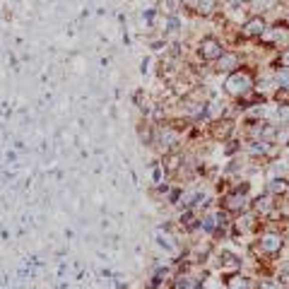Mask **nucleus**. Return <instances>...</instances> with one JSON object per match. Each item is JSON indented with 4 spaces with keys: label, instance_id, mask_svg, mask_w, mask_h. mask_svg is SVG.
<instances>
[{
    "label": "nucleus",
    "instance_id": "nucleus-1",
    "mask_svg": "<svg viewBox=\"0 0 289 289\" xmlns=\"http://www.w3.org/2000/svg\"><path fill=\"white\" fill-rule=\"evenodd\" d=\"M224 87H227V92L234 96H244L251 92V87H253V80H251V75L248 72H232L229 77H227V82H224Z\"/></svg>",
    "mask_w": 289,
    "mask_h": 289
},
{
    "label": "nucleus",
    "instance_id": "nucleus-2",
    "mask_svg": "<svg viewBox=\"0 0 289 289\" xmlns=\"http://www.w3.org/2000/svg\"><path fill=\"white\" fill-rule=\"evenodd\" d=\"M200 58L203 60H220L222 55H224V48H222V43L217 39H212V36H207L200 41Z\"/></svg>",
    "mask_w": 289,
    "mask_h": 289
},
{
    "label": "nucleus",
    "instance_id": "nucleus-3",
    "mask_svg": "<svg viewBox=\"0 0 289 289\" xmlns=\"http://www.w3.org/2000/svg\"><path fill=\"white\" fill-rule=\"evenodd\" d=\"M246 191H248V186H239L236 193L227 195L224 207H227V210H232V212H241V210L246 207Z\"/></svg>",
    "mask_w": 289,
    "mask_h": 289
},
{
    "label": "nucleus",
    "instance_id": "nucleus-4",
    "mask_svg": "<svg viewBox=\"0 0 289 289\" xmlns=\"http://www.w3.org/2000/svg\"><path fill=\"white\" fill-rule=\"evenodd\" d=\"M265 29H268L265 19H263L261 14H256V17H251L246 24H244V34H246V36H263Z\"/></svg>",
    "mask_w": 289,
    "mask_h": 289
},
{
    "label": "nucleus",
    "instance_id": "nucleus-5",
    "mask_svg": "<svg viewBox=\"0 0 289 289\" xmlns=\"http://www.w3.org/2000/svg\"><path fill=\"white\" fill-rule=\"evenodd\" d=\"M261 248L265 253H277L282 248V236L280 234H265L261 239Z\"/></svg>",
    "mask_w": 289,
    "mask_h": 289
},
{
    "label": "nucleus",
    "instance_id": "nucleus-6",
    "mask_svg": "<svg viewBox=\"0 0 289 289\" xmlns=\"http://www.w3.org/2000/svg\"><path fill=\"white\" fill-rule=\"evenodd\" d=\"M217 63H220V72H234V68L236 65H239V55H234V53H224L220 58V60H217Z\"/></svg>",
    "mask_w": 289,
    "mask_h": 289
},
{
    "label": "nucleus",
    "instance_id": "nucleus-7",
    "mask_svg": "<svg viewBox=\"0 0 289 289\" xmlns=\"http://www.w3.org/2000/svg\"><path fill=\"white\" fill-rule=\"evenodd\" d=\"M215 138H222V140H227L232 133H234V123L232 121H220V123H215Z\"/></svg>",
    "mask_w": 289,
    "mask_h": 289
},
{
    "label": "nucleus",
    "instance_id": "nucleus-8",
    "mask_svg": "<svg viewBox=\"0 0 289 289\" xmlns=\"http://www.w3.org/2000/svg\"><path fill=\"white\" fill-rule=\"evenodd\" d=\"M217 7H220V0H198V12L205 14V17L215 14Z\"/></svg>",
    "mask_w": 289,
    "mask_h": 289
},
{
    "label": "nucleus",
    "instance_id": "nucleus-9",
    "mask_svg": "<svg viewBox=\"0 0 289 289\" xmlns=\"http://www.w3.org/2000/svg\"><path fill=\"white\" fill-rule=\"evenodd\" d=\"M157 142H159L162 147H164V142H166V147H174V145H176V133H174L171 128H164V130H159Z\"/></svg>",
    "mask_w": 289,
    "mask_h": 289
},
{
    "label": "nucleus",
    "instance_id": "nucleus-10",
    "mask_svg": "<svg viewBox=\"0 0 289 289\" xmlns=\"http://www.w3.org/2000/svg\"><path fill=\"white\" fill-rule=\"evenodd\" d=\"M157 244H159V246H164L166 251H176V244H174V239L166 234V232H162V229L157 232Z\"/></svg>",
    "mask_w": 289,
    "mask_h": 289
},
{
    "label": "nucleus",
    "instance_id": "nucleus-11",
    "mask_svg": "<svg viewBox=\"0 0 289 289\" xmlns=\"http://www.w3.org/2000/svg\"><path fill=\"white\" fill-rule=\"evenodd\" d=\"M270 210H273V198H268V195H265V198H258V200H256V212L268 215Z\"/></svg>",
    "mask_w": 289,
    "mask_h": 289
},
{
    "label": "nucleus",
    "instance_id": "nucleus-12",
    "mask_svg": "<svg viewBox=\"0 0 289 289\" xmlns=\"http://www.w3.org/2000/svg\"><path fill=\"white\" fill-rule=\"evenodd\" d=\"M289 183L285 179H273L270 181V193H287Z\"/></svg>",
    "mask_w": 289,
    "mask_h": 289
},
{
    "label": "nucleus",
    "instance_id": "nucleus-13",
    "mask_svg": "<svg viewBox=\"0 0 289 289\" xmlns=\"http://www.w3.org/2000/svg\"><path fill=\"white\" fill-rule=\"evenodd\" d=\"M277 84L285 87V89H289V68H282L277 72Z\"/></svg>",
    "mask_w": 289,
    "mask_h": 289
},
{
    "label": "nucleus",
    "instance_id": "nucleus-14",
    "mask_svg": "<svg viewBox=\"0 0 289 289\" xmlns=\"http://www.w3.org/2000/svg\"><path fill=\"white\" fill-rule=\"evenodd\" d=\"M229 289H251V285L244 277H234V280H229Z\"/></svg>",
    "mask_w": 289,
    "mask_h": 289
},
{
    "label": "nucleus",
    "instance_id": "nucleus-15",
    "mask_svg": "<svg viewBox=\"0 0 289 289\" xmlns=\"http://www.w3.org/2000/svg\"><path fill=\"white\" fill-rule=\"evenodd\" d=\"M253 2V10L256 12H265L268 7H270V0H251Z\"/></svg>",
    "mask_w": 289,
    "mask_h": 289
},
{
    "label": "nucleus",
    "instance_id": "nucleus-16",
    "mask_svg": "<svg viewBox=\"0 0 289 289\" xmlns=\"http://www.w3.org/2000/svg\"><path fill=\"white\" fill-rule=\"evenodd\" d=\"M164 2H166V7H169L171 14H176L181 10V5H183V0H164Z\"/></svg>",
    "mask_w": 289,
    "mask_h": 289
},
{
    "label": "nucleus",
    "instance_id": "nucleus-17",
    "mask_svg": "<svg viewBox=\"0 0 289 289\" xmlns=\"http://www.w3.org/2000/svg\"><path fill=\"white\" fill-rule=\"evenodd\" d=\"M277 118H280V121H289V104H282V106L277 109Z\"/></svg>",
    "mask_w": 289,
    "mask_h": 289
},
{
    "label": "nucleus",
    "instance_id": "nucleus-18",
    "mask_svg": "<svg viewBox=\"0 0 289 289\" xmlns=\"http://www.w3.org/2000/svg\"><path fill=\"white\" fill-rule=\"evenodd\" d=\"M179 27H181L179 17H174V14H171V17L166 19V29H169V31H176V29H179Z\"/></svg>",
    "mask_w": 289,
    "mask_h": 289
},
{
    "label": "nucleus",
    "instance_id": "nucleus-19",
    "mask_svg": "<svg viewBox=\"0 0 289 289\" xmlns=\"http://www.w3.org/2000/svg\"><path fill=\"white\" fill-rule=\"evenodd\" d=\"M261 289H280V282H273V280H268V282H263Z\"/></svg>",
    "mask_w": 289,
    "mask_h": 289
},
{
    "label": "nucleus",
    "instance_id": "nucleus-20",
    "mask_svg": "<svg viewBox=\"0 0 289 289\" xmlns=\"http://www.w3.org/2000/svg\"><path fill=\"white\" fill-rule=\"evenodd\" d=\"M280 63H282V68H289V51H285L280 55Z\"/></svg>",
    "mask_w": 289,
    "mask_h": 289
},
{
    "label": "nucleus",
    "instance_id": "nucleus-21",
    "mask_svg": "<svg viewBox=\"0 0 289 289\" xmlns=\"http://www.w3.org/2000/svg\"><path fill=\"white\" fill-rule=\"evenodd\" d=\"M232 5H241V2H246V0H229Z\"/></svg>",
    "mask_w": 289,
    "mask_h": 289
}]
</instances>
